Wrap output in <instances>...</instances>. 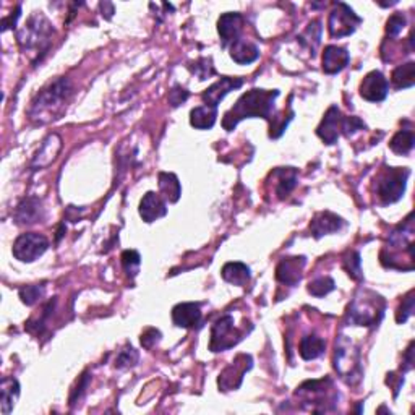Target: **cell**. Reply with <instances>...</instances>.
Segmentation results:
<instances>
[{
    "label": "cell",
    "instance_id": "obj_5",
    "mask_svg": "<svg viewBox=\"0 0 415 415\" xmlns=\"http://www.w3.org/2000/svg\"><path fill=\"white\" fill-rule=\"evenodd\" d=\"M410 170L405 168H386L377 177L375 190L383 205L399 201L405 192Z\"/></svg>",
    "mask_w": 415,
    "mask_h": 415
},
{
    "label": "cell",
    "instance_id": "obj_9",
    "mask_svg": "<svg viewBox=\"0 0 415 415\" xmlns=\"http://www.w3.org/2000/svg\"><path fill=\"white\" fill-rule=\"evenodd\" d=\"M362 23V18L357 16L354 13V10L346 3L337 2L335 3V8L333 12L329 13V20H328V28H329V34L331 38H346V36H350L354 33L357 25Z\"/></svg>",
    "mask_w": 415,
    "mask_h": 415
},
{
    "label": "cell",
    "instance_id": "obj_44",
    "mask_svg": "<svg viewBox=\"0 0 415 415\" xmlns=\"http://www.w3.org/2000/svg\"><path fill=\"white\" fill-rule=\"evenodd\" d=\"M88 383H89V375H88V373H85V375L81 377V380L78 381V386H76L75 390L71 391V396H70V404L71 405L76 404V401H78L81 396H83V392H85V390H87Z\"/></svg>",
    "mask_w": 415,
    "mask_h": 415
},
{
    "label": "cell",
    "instance_id": "obj_13",
    "mask_svg": "<svg viewBox=\"0 0 415 415\" xmlns=\"http://www.w3.org/2000/svg\"><path fill=\"white\" fill-rule=\"evenodd\" d=\"M243 85L242 78H231V76H224L211 85L205 93L201 94V99L205 101V106L218 107V104L227 96L234 89H238Z\"/></svg>",
    "mask_w": 415,
    "mask_h": 415
},
{
    "label": "cell",
    "instance_id": "obj_3",
    "mask_svg": "<svg viewBox=\"0 0 415 415\" xmlns=\"http://www.w3.org/2000/svg\"><path fill=\"white\" fill-rule=\"evenodd\" d=\"M385 299L372 291H360L349 306V323L355 326H377L385 315Z\"/></svg>",
    "mask_w": 415,
    "mask_h": 415
},
{
    "label": "cell",
    "instance_id": "obj_18",
    "mask_svg": "<svg viewBox=\"0 0 415 415\" xmlns=\"http://www.w3.org/2000/svg\"><path fill=\"white\" fill-rule=\"evenodd\" d=\"M166 214H168V206L157 193L148 192L139 201V216L144 223H153V221L164 218Z\"/></svg>",
    "mask_w": 415,
    "mask_h": 415
},
{
    "label": "cell",
    "instance_id": "obj_25",
    "mask_svg": "<svg viewBox=\"0 0 415 415\" xmlns=\"http://www.w3.org/2000/svg\"><path fill=\"white\" fill-rule=\"evenodd\" d=\"M18 396H20V383L15 378H3L2 386H0V405H2V414L8 415L15 407Z\"/></svg>",
    "mask_w": 415,
    "mask_h": 415
},
{
    "label": "cell",
    "instance_id": "obj_39",
    "mask_svg": "<svg viewBox=\"0 0 415 415\" xmlns=\"http://www.w3.org/2000/svg\"><path fill=\"white\" fill-rule=\"evenodd\" d=\"M344 268L346 271L349 273L350 278L357 279V281L363 278L362 268H360V255L357 251H352V254H349V256L344 260Z\"/></svg>",
    "mask_w": 415,
    "mask_h": 415
},
{
    "label": "cell",
    "instance_id": "obj_23",
    "mask_svg": "<svg viewBox=\"0 0 415 415\" xmlns=\"http://www.w3.org/2000/svg\"><path fill=\"white\" fill-rule=\"evenodd\" d=\"M62 146V139L57 137V135H49V137L44 139L43 146L39 148V151L36 153L33 166L34 168H46V166L51 164V162L56 159L57 153L60 151Z\"/></svg>",
    "mask_w": 415,
    "mask_h": 415
},
{
    "label": "cell",
    "instance_id": "obj_26",
    "mask_svg": "<svg viewBox=\"0 0 415 415\" xmlns=\"http://www.w3.org/2000/svg\"><path fill=\"white\" fill-rule=\"evenodd\" d=\"M223 274L224 281H227L229 284H234V286H247L248 281H250V268L245 263H240V261H231V263H225L223 266Z\"/></svg>",
    "mask_w": 415,
    "mask_h": 415
},
{
    "label": "cell",
    "instance_id": "obj_28",
    "mask_svg": "<svg viewBox=\"0 0 415 415\" xmlns=\"http://www.w3.org/2000/svg\"><path fill=\"white\" fill-rule=\"evenodd\" d=\"M324 349H326V342L322 337L318 336H305L304 339L300 341V357L304 360H313L318 359L319 355L324 354Z\"/></svg>",
    "mask_w": 415,
    "mask_h": 415
},
{
    "label": "cell",
    "instance_id": "obj_15",
    "mask_svg": "<svg viewBox=\"0 0 415 415\" xmlns=\"http://www.w3.org/2000/svg\"><path fill=\"white\" fill-rule=\"evenodd\" d=\"M342 119H344V117L341 115V111L337 109V106L329 107L323 117L322 124H319V127L317 128L318 137L326 144H335L337 142V137H339Z\"/></svg>",
    "mask_w": 415,
    "mask_h": 415
},
{
    "label": "cell",
    "instance_id": "obj_24",
    "mask_svg": "<svg viewBox=\"0 0 415 415\" xmlns=\"http://www.w3.org/2000/svg\"><path fill=\"white\" fill-rule=\"evenodd\" d=\"M273 179L276 180L274 190H276L278 198L284 200L289 193L295 188L297 185V170L294 168H279L273 170Z\"/></svg>",
    "mask_w": 415,
    "mask_h": 415
},
{
    "label": "cell",
    "instance_id": "obj_4",
    "mask_svg": "<svg viewBox=\"0 0 415 415\" xmlns=\"http://www.w3.org/2000/svg\"><path fill=\"white\" fill-rule=\"evenodd\" d=\"M295 396L302 399V403L309 405L311 412H326L329 410L328 404H335L336 401L331 378L305 381L304 385L297 388Z\"/></svg>",
    "mask_w": 415,
    "mask_h": 415
},
{
    "label": "cell",
    "instance_id": "obj_22",
    "mask_svg": "<svg viewBox=\"0 0 415 415\" xmlns=\"http://www.w3.org/2000/svg\"><path fill=\"white\" fill-rule=\"evenodd\" d=\"M231 57L234 62H237L240 65L254 64L256 58L260 57V49L255 44L238 38L231 44Z\"/></svg>",
    "mask_w": 415,
    "mask_h": 415
},
{
    "label": "cell",
    "instance_id": "obj_14",
    "mask_svg": "<svg viewBox=\"0 0 415 415\" xmlns=\"http://www.w3.org/2000/svg\"><path fill=\"white\" fill-rule=\"evenodd\" d=\"M305 263V256H291V258L281 260L276 268V279L286 286L295 287L300 282Z\"/></svg>",
    "mask_w": 415,
    "mask_h": 415
},
{
    "label": "cell",
    "instance_id": "obj_10",
    "mask_svg": "<svg viewBox=\"0 0 415 415\" xmlns=\"http://www.w3.org/2000/svg\"><path fill=\"white\" fill-rule=\"evenodd\" d=\"M49 248V240L43 234L36 232H26L21 234L13 243V256L16 260L23 261V263H33L34 260H38L39 256L44 255Z\"/></svg>",
    "mask_w": 415,
    "mask_h": 415
},
{
    "label": "cell",
    "instance_id": "obj_27",
    "mask_svg": "<svg viewBox=\"0 0 415 415\" xmlns=\"http://www.w3.org/2000/svg\"><path fill=\"white\" fill-rule=\"evenodd\" d=\"M218 111L211 106H200L190 112V125L198 130H210L214 127Z\"/></svg>",
    "mask_w": 415,
    "mask_h": 415
},
{
    "label": "cell",
    "instance_id": "obj_38",
    "mask_svg": "<svg viewBox=\"0 0 415 415\" xmlns=\"http://www.w3.org/2000/svg\"><path fill=\"white\" fill-rule=\"evenodd\" d=\"M190 70L200 80L210 78V76L214 74V67H213V62H211V58H200V60H197L195 64L190 65Z\"/></svg>",
    "mask_w": 415,
    "mask_h": 415
},
{
    "label": "cell",
    "instance_id": "obj_2",
    "mask_svg": "<svg viewBox=\"0 0 415 415\" xmlns=\"http://www.w3.org/2000/svg\"><path fill=\"white\" fill-rule=\"evenodd\" d=\"M71 93H74V88L69 80H56L44 89H41L34 101L31 102L30 117L39 124H47L54 119H58V115L64 112Z\"/></svg>",
    "mask_w": 415,
    "mask_h": 415
},
{
    "label": "cell",
    "instance_id": "obj_8",
    "mask_svg": "<svg viewBox=\"0 0 415 415\" xmlns=\"http://www.w3.org/2000/svg\"><path fill=\"white\" fill-rule=\"evenodd\" d=\"M242 333L234 326V318L231 315H224L211 328L210 350L224 352L237 346L242 341Z\"/></svg>",
    "mask_w": 415,
    "mask_h": 415
},
{
    "label": "cell",
    "instance_id": "obj_36",
    "mask_svg": "<svg viewBox=\"0 0 415 415\" xmlns=\"http://www.w3.org/2000/svg\"><path fill=\"white\" fill-rule=\"evenodd\" d=\"M44 294V286L33 284V286H26L20 291V299L26 305H34Z\"/></svg>",
    "mask_w": 415,
    "mask_h": 415
},
{
    "label": "cell",
    "instance_id": "obj_45",
    "mask_svg": "<svg viewBox=\"0 0 415 415\" xmlns=\"http://www.w3.org/2000/svg\"><path fill=\"white\" fill-rule=\"evenodd\" d=\"M412 346L414 344H410L409 346V349L405 350V359H404V372H409V370H412V367H414V359H412Z\"/></svg>",
    "mask_w": 415,
    "mask_h": 415
},
{
    "label": "cell",
    "instance_id": "obj_43",
    "mask_svg": "<svg viewBox=\"0 0 415 415\" xmlns=\"http://www.w3.org/2000/svg\"><path fill=\"white\" fill-rule=\"evenodd\" d=\"M188 99V91L182 87H174L172 91L169 93V102L172 107H179L180 104Z\"/></svg>",
    "mask_w": 415,
    "mask_h": 415
},
{
    "label": "cell",
    "instance_id": "obj_16",
    "mask_svg": "<svg viewBox=\"0 0 415 415\" xmlns=\"http://www.w3.org/2000/svg\"><path fill=\"white\" fill-rule=\"evenodd\" d=\"M172 322L175 326L190 329L195 328L201 322L200 304L195 302H183L172 309Z\"/></svg>",
    "mask_w": 415,
    "mask_h": 415
},
{
    "label": "cell",
    "instance_id": "obj_7",
    "mask_svg": "<svg viewBox=\"0 0 415 415\" xmlns=\"http://www.w3.org/2000/svg\"><path fill=\"white\" fill-rule=\"evenodd\" d=\"M54 33L52 25L43 15L31 16L26 23L25 30L18 34V43L23 49L38 47L44 51L51 43V36Z\"/></svg>",
    "mask_w": 415,
    "mask_h": 415
},
{
    "label": "cell",
    "instance_id": "obj_12",
    "mask_svg": "<svg viewBox=\"0 0 415 415\" xmlns=\"http://www.w3.org/2000/svg\"><path fill=\"white\" fill-rule=\"evenodd\" d=\"M390 91V83L381 71L373 70L360 83V96L368 102L385 101Z\"/></svg>",
    "mask_w": 415,
    "mask_h": 415
},
{
    "label": "cell",
    "instance_id": "obj_6",
    "mask_svg": "<svg viewBox=\"0 0 415 415\" xmlns=\"http://www.w3.org/2000/svg\"><path fill=\"white\" fill-rule=\"evenodd\" d=\"M335 368L347 383H352V385L357 383L362 375L360 350L346 336H341V339L336 342Z\"/></svg>",
    "mask_w": 415,
    "mask_h": 415
},
{
    "label": "cell",
    "instance_id": "obj_30",
    "mask_svg": "<svg viewBox=\"0 0 415 415\" xmlns=\"http://www.w3.org/2000/svg\"><path fill=\"white\" fill-rule=\"evenodd\" d=\"M159 190H161V193H164V197L168 198L170 203L179 201L180 195H182V187H180L177 175H174L170 172H161L159 174Z\"/></svg>",
    "mask_w": 415,
    "mask_h": 415
},
{
    "label": "cell",
    "instance_id": "obj_19",
    "mask_svg": "<svg viewBox=\"0 0 415 415\" xmlns=\"http://www.w3.org/2000/svg\"><path fill=\"white\" fill-rule=\"evenodd\" d=\"M243 26V16L240 13H224L221 15L219 21H218V31L221 36V41H223V46H227V44H232L234 41L238 39V34H240Z\"/></svg>",
    "mask_w": 415,
    "mask_h": 415
},
{
    "label": "cell",
    "instance_id": "obj_35",
    "mask_svg": "<svg viewBox=\"0 0 415 415\" xmlns=\"http://www.w3.org/2000/svg\"><path fill=\"white\" fill-rule=\"evenodd\" d=\"M138 362V352L133 349L132 346H127L125 349L120 350V354L117 355L115 360V367L117 368H128L137 365Z\"/></svg>",
    "mask_w": 415,
    "mask_h": 415
},
{
    "label": "cell",
    "instance_id": "obj_1",
    "mask_svg": "<svg viewBox=\"0 0 415 415\" xmlns=\"http://www.w3.org/2000/svg\"><path fill=\"white\" fill-rule=\"evenodd\" d=\"M279 96L278 89L274 91H266V89H250L245 94H242L240 99L234 104V107L223 119V127L227 132H232L237 127L238 122L243 119H251V117H261L271 124V132L269 137L279 138L287 127V122H279L278 117H274V101Z\"/></svg>",
    "mask_w": 415,
    "mask_h": 415
},
{
    "label": "cell",
    "instance_id": "obj_40",
    "mask_svg": "<svg viewBox=\"0 0 415 415\" xmlns=\"http://www.w3.org/2000/svg\"><path fill=\"white\" fill-rule=\"evenodd\" d=\"M412 313H414V292H409V295L403 300V305L398 309L396 322L405 323L410 317H412Z\"/></svg>",
    "mask_w": 415,
    "mask_h": 415
},
{
    "label": "cell",
    "instance_id": "obj_33",
    "mask_svg": "<svg viewBox=\"0 0 415 415\" xmlns=\"http://www.w3.org/2000/svg\"><path fill=\"white\" fill-rule=\"evenodd\" d=\"M335 289H336L335 281H333V279L328 278V276L318 278V279H315V281H311L309 284V292L315 297L328 295L329 292H333Z\"/></svg>",
    "mask_w": 415,
    "mask_h": 415
},
{
    "label": "cell",
    "instance_id": "obj_42",
    "mask_svg": "<svg viewBox=\"0 0 415 415\" xmlns=\"http://www.w3.org/2000/svg\"><path fill=\"white\" fill-rule=\"evenodd\" d=\"M159 341H161V333L155 328H148L142 335V337H139V342H142L144 349H153V347H155Z\"/></svg>",
    "mask_w": 415,
    "mask_h": 415
},
{
    "label": "cell",
    "instance_id": "obj_32",
    "mask_svg": "<svg viewBox=\"0 0 415 415\" xmlns=\"http://www.w3.org/2000/svg\"><path fill=\"white\" fill-rule=\"evenodd\" d=\"M299 39L304 46L311 49V57H313L319 44V39H322V26H319V21H311L309 28L305 30V33L302 34Z\"/></svg>",
    "mask_w": 415,
    "mask_h": 415
},
{
    "label": "cell",
    "instance_id": "obj_20",
    "mask_svg": "<svg viewBox=\"0 0 415 415\" xmlns=\"http://www.w3.org/2000/svg\"><path fill=\"white\" fill-rule=\"evenodd\" d=\"M342 225H344V221L339 216L329 213V211H323V213L315 216L313 221L310 223V232L315 238H319L326 236V234L339 231Z\"/></svg>",
    "mask_w": 415,
    "mask_h": 415
},
{
    "label": "cell",
    "instance_id": "obj_29",
    "mask_svg": "<svg viewBox=\"0 0 415 415\" xmlns=\"http://www.w3.org/2000/svg\"><path fill=\"white\" fill-rule=\"evenodd\" d=\"M391 81L394 85L396 89H405L412 88L415 85V64L414 62H407V64L399 65L398 69H394L391 75Z\"/></svg>",
    "mask_w": 415,
    "mask_h": 415
},
{
    "label": "cell",
    "instance_id": "obj_31",
    "mask_svg": "<svg viewBox=\"0 0 415 415\" xmlns=\"http://www.w3.org/2000/svg\"><path fill=\"white\" fill-rule=\"evenodd\" d=\"M415 143V137L412 130H399L394 137L391 138L390 148L396 155H409L412 151Z\"/></svg>",
    "mask_w": 415,
    "mask_h": 415
},
{
    "label": "cell",
    "instance_id": "obj_21",
    "mask_svg": "<svg viewBox=\"0 0 415 415\" xmlns=\"http://www.w3.org/2000/svg\"><path fill=\"white\" fill-rule=\"evenodd\" d=\"M350 56L344 47L339 46H326L323 52V70L328 75L339 74L349 64Z\"/></svg>",
    "mask_w": 415,
    "mask_h": 415
},
{
    "label": "cell",
    "instance_id": "obj_11",
    "mask_svg": "<svg viewBox=\"0 0 415 415\" xmlns=\"http://www.w3.org/2000/svg\"><path fill=\"white\" fill-rule=\"evenodd\" d=\"M251 363H254V360H251V357L248 354L237 355V357L232 360V363L221 372L218 380V385L221 390L223 391L237 390V388L242 385L245 373L251 368Z\"/></svg>",
    "mask_w": 415,
    "mask_h": 415
},
{
    "label": "cell",
    "instance_id": "obj_37",
    "mask_svg": "<svg viewBox=\"0 0 415 415\" xmlns=\"http://www.w3.org/2000/svg\"><path fill=\"white\" fill-rule=\"evenodd\" d=\"M405 23H407V20H405L403 13H394V15H391L390 20L386 21V34L390 36V38H396V36H399L401 31L405 28Z\"/></svg>",
    "mask_w": 415,
    "mask_h": 415
},
{
    "label": "cell",
    "instance_id": "obj_34",
    "mask_svg": "<svg viewBox=\"0 0 415 415\" xmlns=\"http://www.w3.org/2000/svg\"><path fill=\"white\" fill-rule=\"evenodd\" d=\"M122 266H124L125 273L128 274V276L135 278L137 276L139 265H142V256L137 250H125L124 254H122Z\"/></svg>",
    "mask_w": 415,
    "mask_h": 415
},
{
    "label": "cell",
    "instance_id": "obj_41",
    "mask_svg": "<svg viewBox=\"0 0 415 415\" xmlns=\"http://www.w3.org/2000/svg\"><path fill=\"white\" fill-rule=\"evenodd\" d=\"M363 128H365V124L359 119V117L350 115V117H344V119H342L341 130L344 132L346 137H352L355 132H359V130H363Z\"/></svg>",
    "mask_w": 415,
    "mask_h": 415
},
{
    "label": "cell",
    "instance_id": "obj_17",
    "mask_svg": "<svg viewBox=\"0 0 415 415\" xmlns=\"http://www.w3.org/2000/svg\"><path fill=\"white\" fill-rule=\"evenodd\" d=\"M44 218L43 201L36 197L23 198L15 210V219L18 224H36Z\"/></svg>",
    "mask_w": 415,
    "mask_h": 415
}]
</instances>
